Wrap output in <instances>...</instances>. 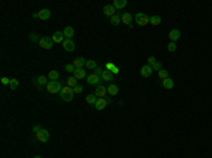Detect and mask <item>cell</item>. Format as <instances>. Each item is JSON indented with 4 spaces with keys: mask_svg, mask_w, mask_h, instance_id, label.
I'll use <instances>...</instances> for the list:
<instances>
[{
    "mask_svg": "<svg viewBox=\"0 0 212 158\" xmlns=\"http://www.w3.org/2000/svg\"><path fill=\"white\" fill-rule=\"evenodd\" d=\"M38 44H40V47L44 48V50H51L52 45H54V41H52L51 37H43V38H40Z\"/></svg>",
    "mask_w": 212,
    "mask_h": 158,
    "instance_id": "4",
    "label": "cell"
},
{
    "mask_svg": "<svg viewBox=\"0 0 212 158\" xmlns=\"http://www.w3.org/2000/svg\"><path fill=\"white\" fill-rule=\"evenodd\" d=\"M150 23H151L153 25L161 24V17L160 16H151V17H150Z\"/></svg>",
    "mask_w": 212,
    "mask_h": 158,
    "instance_id": "30",
    "label": "cell"
},
{
    "mask_svg": "<svg viewBox=\"0 0 212 158\" xmlns=\"http://www.w3.org/2000/svg\"><path fill=\"white\" fill-rule=\"evenodd\" d=\"M19 85H20L19 79H12V81H10V85H9V86H10V89H12V90H16V89L19 88Z\"/></svg>",
    "mask_w": 212,
    "mask_h": 158,
    "instance_id": "31",
    "label": "cell"
},
{
    "mask_svg": "<svg viewBox=\"0 0 212 158\" xmlns=\"http://www.w3.org/2000/svg\"><path fill=\"white\" fill-rule=\"evenodd\" d=\"M85 63H86V59L84 57H78L75 61H74V66L75 68H84Z\"/></svg>",
    "mask_w": 212,
    "mask_h": 158,
    "instance_id": "20",
    "label": "cell"
},
{
    "mask_svg": "<svg viewBox=\"0 0 212 158\" xmlns=\"http://www.w3.org/2000/svg\"><path fill=\"white\" fill-rule=\"evenodd\" d=\"M158 78L163 79V81H164V79H167L168 78V71L167 69H160L158 71Z\"/></svg>",
    "mask_w": 212,
    "mask_h": 158,
    "instance_id": "32",
    "label": "cell"
},
{
    "mask_svg": "<svg viewBox=\"0 0 212 158\" xmlns=\"http://www.w3.org/2000/svg\"><path fill=\"white\" fill-rule=\"evenodd\" d=\"M75 69H77V68L74 66V63H68V65L65 66V71H67V72H75Z\"/></svg>",
    "mask_w": 212,
    "mask_h": 158,
    "instance_id": "36",
    "label": "cell"
},
{
    "mask_svg": "<svg viewBox=\"0 0 212 158\" xmlns=\"http://www.w3.org/2000/svg\"><path fill=\"white\" fill-rule=\"evenodd\" d=\"M34 82H35V85H37V88L38 89H43V86H47L50 81H48V78H47V76H38Z\"/></svg>",
    "mask_w": 212,
    "mask_h": 158,
    "instance_id": "9",
    "label": "cell"
},
{
    "mask_svg": "<svg viewBox=\"0 0 212 158\" xmlns=\"http://www.w3.org/2000/svg\"><path fill=\"white\" fill-rule=\"evenodd\" d=\"M59 96H61V99L64 102H72V99H74V90L69 86H64V88L61 89V92H59Z\"/></svg>",
    "mask_w": 212,
    "mask_h": 158,
    "instance_id": "1",
    "label": "cell"
},
{
    "mask_svg": "<svg viewBox=\"0 0 212 158\" xmlns=\"http://www.w3.org/2000/svg\"><path fill=\"white\" fill-rule=\"evenodd\" d=\"M33 19H38V12H37V13H33Z\"/></svg>",
    "mask_w": 212,
    "mask_h": 158,
    "instance_id": "42",
    "label": "cell"
},
{
    "mask_svg": "<svg viewBox=\"0 0 212 158\" xmlns=\"http://www.w3.org/2000/svg\"><path fill=\"white\" fill-rule=\"evenodd\" d=\"M10 81H12V79H9V78H6V76L1 78V83H3V85H10Z\"/></svg>",
    "mask_w": 212,
    "mask_h": 158,
    "instance_id": "39",
    "label": "cell"
},
{
    "mask_svg": "<svg viewBox=\"0 0 212 158\" xmlns=\"http://www.w3.org/2000/svg\"><path fill=\"white\" fill-rule=\"evenodd\" d=\"M102 74H103V71L101 69L99 66H98V68H95V69H93V75H96V76H99V78H101V76H102ZM101 79H102V78H101Z\"/></svg>",
    "mask_w": 212,
    "mask_h": 158,
    "instance_id": "37",
    "label": "cell"
},
{
    "mask_svg": "<svg viewBox=\"0 0 212 158\" xmlns=\"http://www.w3.org/2000/svg\"><path fill=\"white\" fill-rule=\"evenodd\" d=\"M106 69L108 71H110L113 75H116V74H119V68L116 66L115 63H110V62H108L106 63Z\"/></svg>",
    "mask_w": 212,
    "mask_h": 158,
    "instance_id": "24",
    "label": "cell"
},
{
    "mask_svg": "<svg viewBox=\"0 0 212 158\" xmlns=\"http://www.w3.org/2000/svg\"><path fill=\"white\" fill-rule=\"evenodd\" d=\"M150 66L153 68V71H157V72H158L160 69H163V65H161V62H158V61H156L154 63H151Z\"/></svg>",
    "mask_w": 212,
    "mask_h": 158,
    "instance_id": "33",
    "label": "cell"
},
{
    "mask_svg": "<svg viewBox=\"0 0 212 158\" xmlns=\"http://www.w3.org/2000/svg\"><path fill=\"white\" fill-rule=\"evenodd\" d=\"M50 17H51V12H50L48 9H43V10H40V12H38V19L48 20Z\"/></svg>",
    "mask_w": 212,
    "mask_h": 158,
    "instance_id": "18",
    "label": "cell"
},
{
    "mask_svg": "<svg viewBox=\"0 0 212 158\" xmlns=\"http://www.w3.org/2000/svg\"><path fill=\"white\" fill-rule=\"evenodd\" d=\"M110 23L113 25H117V24H120L122 23V16L119 14V13H116L113 17H110Z\"/></svg>",
    "mask_w": 212,
    "mask_h": 158,
    "instance_id": "23",
    "label": "cell"
},
{
    "mask_svg": "<svg viewBox=\"0 0 212 158\" xmlns=\"http://www.w3.org/2000/svg\"><path fill=\"white\" fill-rule=\"evenodd\" d=\"M50 81H57L58 78H59V72L58 71H50V74H48V76H47Z\"/></svg>",
    "mask_w": 212,
    "mask_h": 158,
    "instance_id": "29",
    "label": "cell"
},
{
    "mask_svg": "<svg viewBox=\"0 0 212 158\" xmlns=\"http://www.w3.org/2000/svg\"><path fill=\"white\" fill-rule=\"evenodd\" d=\"M64 32L62 31H55L54 32V34H52V41H54V43H62V41H64Z\"/></svg>",
    "mask_w": 212,
    "mask_h": 158,
    "instance_id": "17",
    "label": "cell"
},
{
    "mask_svg": "<svg viewBox=\"0 0 212 158\" xmlns=\"http://www.w3.org/2000/svg\"><path fill=\"white\" fill-rule=\"evenodd\" d=\"M62 47H64V50L68 51V52L75 51V43H74L72 40H68V38H65L64 41H62Z\"/></svg>",
    "mask_w": 212,
    "mask_h": 158,
    "instance_id": "7",
    "label": "cell"
},
{
    "mask_svg": "<svg viewBox=\"0 0 212 158\" xmlns=\"http://www.w3.org/2000/svg\"><path fill=\"white\" fill-rule=\"evenodd\" d=\"M108 93H109L110 96H116L117 93H119V86L117 85H109V88H108Z\"/></svg>",
    "mask_w": 212,
    "mask_h": 158,
    "instance_id": "22",
    "label": "cell"
},
{
    "mask_svg": "<svg viewBox=\"0 0 212 158\" xmlns=\"http://www.w3.org/2000/svg\"><path fill=\"white\" fill-rule=\"evenodd\" d=\"M153 74V68L150 66V65H143L140 69V75L144 76V78H148V76Z\"/></svg>",
    "mask_w": 212,
    "mask_h": 158,
    "instance_id": "12",
    "label": "cell"
},
{
    "mask_svg": "<svg viewBox=\"0 0 212 158\" xmlns=\"http://www.w3.org/2000/svg\"><path fill=\"white\" fill-rule=\"evenodd\" d=\"M96 100H98V97L95 95H88L86 97H85V102H86L88 105H93V106H95Z\"/></svg>",
    "mask_w": 212,
    "mask_h": 158,
    "instance_id": "28",
    "label": "cell"
},
{
    "mask_svg": "<svg viewBox=\"0 0 212 158\" xmlns=\"http://www.w3.org/2000/svg\"><path fill=\"white\" fill-rule=\"evenodd\" d=\"M40 130H41V127H40V126H38V124H35V126L33 127V131H34V133H35V134L38 133Z\"/></svg>",
    "mask_w": 212,
    "mask_h": 158,
    "instance_id": "40",
    "label": "cell"
},
{
    "mask_svg": "<svg viewBox=\"0 0 212 158\" xmlns=\"http://www.w3.org/2000/svg\"><path fill=\"white\" fill-rule=\"evenodd\" d=\"M163 86L166 89H173L174 88V81L171 78H167V79H164L163 81Z\"/></svg>",
    "mask_w": 212,
    "mask_h": 158,
    "instance_id": "26",
    "label": "cell"
},
{
    "mask_svg": "<svg viewBox=\"0 0 212 158\" xmlns=\"http://www.w3.org/2000/svg\"><path fill=\"white\" fill-rule=\"evenodd\" d=\"M64 35L65 38H68V40H72V37L75 35V28L74 27H65L64 28Z\"/></svg>",
    "mask_w": 212,
    "mask_h": 158,
    "instance_id": "16",
    "label": "cell"
},
{
    "mask_svg": "<svg viewBox=\"0 0 212 158\" xmlns=\"http://www.w3.org/2000/svg\"><path fill=\"white\" fill-rule=\"evenodd\" d=\"M135 20L139 25H146L150 23V17H148L147 14H144V13H137L135 16Z\"/></svg>",
    "mask_w": 212,
    "mask_h": 158,
    "instance_id": "3",
    "label": "cell"
},
{
    "mask_svg": "<svg viewBox=\"0 0 212 158\" xmlns=\"http://www.w3.org/2000/svg\"><path fill=\"white\" fill-rule=\"evenodd\" d=\"M126 4H127V1H126V0H115V1H113V7H115L117 12H119V10H122Z\"/></svg>",
    "mask_w": 212,
    "mask_h": 158,
    "instance_id": "21",
    "label": "cell"
},
{
    "mask_svg": "<svg viewBox=\"0 0 212 158\" xmlns=\"http://www.w3.org/2000/svg\"><path fill=\"white\" fill-rule=\"evenodd\" d=\"M35 136H37V140L41 141V143H47V141L50 140V133H48V130H45V128H41Z\"/></svg>",
    "mask_w": 212,
    "mask_h": 158,
    "instance_id": "6",
    "label": "cell"
},
{
    "mask_svg": "<svg viewBox=\"0 0 212 158\" xmlns=\"http://www.w3.org/2000/svg\"><path fill=\"white\" fill-rule=\"evenodd\" d=\"M101 78H102V81H106V82H112V81H113V74H112L110 71L105 69Z\"/></svg>",
    "mask_w": 212,
    "mask_h": 158,
    "instance_id": "19",
    "label": "cell"
},
{
    "mask_svg": "<svg viewBox=\"0 0 212 158\" xmlns=\"http://www.w3.org/2000/svg\"><path fill=\"white\" fill-rule=\"evenodd\" d=\"M77 81L78 79L75 78V76H69V78L67 79V86H69V88H75V86L78 85Z\"/></svg>",
    "mask_w": 212,
    "mask_h": 158,
    "instance_id": "27",
    "label": "cell"
},
{
    "mask_svg": "<svg viewBox=\"0 0 212 158\" xmlns=\"http://www.w3.org/2000/svg\"><path fill=\"white\" fill-rule=\"evenodd\" d=\"M72 90H74V93H82L84 92V86L82 85H77L75 88H72Z\"/></svg>",
    "mask_w": 212,
    "mask_h": 158,
    "instance_id": "35",
    "label": "cell"
},
{
    "mask_svg": "<svg viewBox=\"0 0 212 158\" xmlns=\"http://www.w3.org/2000/svg\"><path fill=\"white\" fill-rule=\"evenodd\" d=\"M34 158H41V157H40V155H35V157H34Z\"/></svg>",
    "mask_w": 212,
    "mask_h": 158,
    "instance_id": "43",
    "label": "cell"
},
{
    "mask_svg": "<svg viewBox=\"0 0 212 158\" xmlns=\"http://www.w3.org/2000/svg\"><path fill=\"white\" fill-rule=\"evenodd\" d=\"M147 61H148V65H151V63H154V62H156V58H154V57H148V58H147Z\"/></svg>",
    "mask_w": 212,
    "mask_h": 158,
    "instance_id": "41",
    "label": "cell"
},
{
    "mask_svg": "<svg viewBox=\"0 0 212 158\" xmlns=\"http://www.w3.org/2000/svg\"><path fill=\"white\" fill-rule=\"evenodd\" d=\"M106 92H108V88H105L103 85H98L96 89H95V93H93V95L96 96V97H105Z\"/></svg>",
    "mask_w": 212,
    "mask_h": 158,
    "instance_id": "10",
    "label": "cell"
},
{
    "mask_svg": "<svg viewBox=\"0 0 212 158\" xmlns=\"http://www.w3.org/2000/svg\"><path fill=\"white\" fill-rule=\"evenodd\" d=\"M180 37H181L180 30H171V31L168 32V38H170V41H173V43H175L177 40H180Z\"/></svg>",
    "mask_w": 212,
    "mask_h": 158,
    "instance_id": "13",
    "label": "cell"
},
{
    "mask_svg": "<svg viewBox=\"0 0 212 158\" xmlns=\"http://www.w3.org/2000/svg\"><path fill=\"white\" fill-rule=\"evenodd\" d=\"M109 103H110V99H108V97H98L96 103H95V109L96 110H103Z\"/></svg>",
    "mask_w": 212,
    "mask_h": 158,
    "instance_id": "5",
    "label": "cell"
},
{
    "mask_svg": "<svg viewBox=\"0 0 212 158\" xmlns=\"http://www.w3.org/2000/svg\"><path fill=\"white\" fill-rule=\"evenodd\" d=\"M45 89H47L48 93H59L62 86H61V83L58 82V81H50L48 85L45 86Z\"/></svg>",
    "mask_w": 212,
    "mask_h": 158,
    "instance_id": "2",
    "label": "cell"
},
{
    "mask_svg": "<svg viewBox=\"0 0 212 158\" xmlns=\"http://www.w3.org/2000/svg\"><path fill=\"white\" fill-rule=\"evenodd\" d=\"M132 21H133V17H132V14L130 13H123L122 14V23H124V24H127L130 28L133 27V24H132Z\"/></svg>",
    "mask_w": 212,
    "mask_h": 158,
    "instance_id": "11",
    "label": "cell"
},
{
    "mask_svg": "<svg viewBox=\"0 0 212 158\" xmlns=\"http://www.w3.org/2000/svg\"><path fill=\"white\" fill-rule=\"evenodd\" d=\"M28 40H31V41H40L38 35H37V34H34V32H30V34H28Z\"/></svg>",
    "mask_w": 212,
    "mask_h": 158,
    "instance_id": "38",
    "label": "cell"
},
{
    "mask_svg": "<svg viewBox=\"0 0 212 158\" xmlns=\"http://www.w3.org/2000/svg\"><path fill=\"white\" fill-rule=\"evenodd\" d=\"M99 81H101V78L99 76H96V75H88L86 76V82L89 83V85H101L99 83Z\"/></svg>",
    "mask_w": 212,
    "mask_h": 158,
    "instance_id": "15",
    "label": "cell"
},
{
    "mask_svg": "<svg viewBox=\"0 0 212 158\" xmlns=\"http://www.w3.org/2000/svg\"><path fill=\"white\" fill-rule=\"evenodd\" d=\"M167 50L170 51V52H175V50H177V44L173 43V41H170V43L167 44Z\"/></svg>",
    "mask_w": 212,
    "mask_h": 158,
    "instance_id": "34",
    "label": "cell"
},
{
    "mask_svg": "<svg viewBox=\"0 0 212 158\" xmlns=\"http://www.w3.org/2000/svg\"><path fill=\"white\" fill-rule=\"evenodd\" d=\"M74 76L77 78V79H86V71L84 68H77L75 72H74Z\"/></svg>",
    "mask_w": 212,
    "mask_h": 158,
    "instance_id": "14",
    "label": "cell"
},
{
    "mask_svg": "<svg viewBox=\"0 0 212 158\" xmlns=\"http://www.w3.org/2000/svg\"><path fill=\"white\" fill-rule=\"evenodd\" d=\"M116 10L115 7H113V4H106V6L103 7V14L106 16V17H113L116 14Z\"/></svg>",
    "mask_w": 212,
    "mask_h": 158,
    "instance_id": "8",
    "label": "cell"
},
{
    "mask_svg": "<svg viewBox=\"0 0 212 158\" xmlns=\"http://www.w3.org/2000/svg\"><path fill=\"white\" fill-rule=\"evenodd\" d=\"M85 66L88 68V69H95V68H98V62L96 61H93V59H86V63H85Z\"/></svg>",
    "mask_w": 212,
    "mask_h": 158,
    "instance_id": "25",
    "label": "cell"
}]
</instances>
